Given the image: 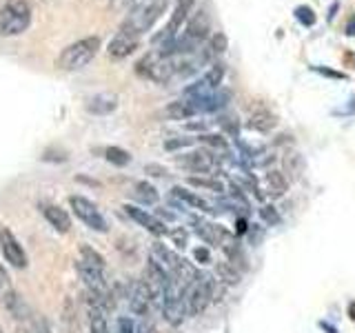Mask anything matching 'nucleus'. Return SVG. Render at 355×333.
Listing matches in <instances>:
<instances>
[{
  "label": "nucleus",
  "mask_w": 355,
  "mask_h": 333,
  "mask_svg": "<svg viewBox=\"0 0 355 333\" xmlns=\"http://www.w3.org/2000/svg\"><path fill=\"white\" fill-rule=\"evenodd\" d=\"M31 25V7L27 0H7L0 7V36H20Z\"/></svg>",
  "instance_id": "1"
},
{
  "label": "nucleus",
  "mask_w": 355,
  "mask_h": 333,
  "mask_svg": "<svg viewBox=\"0 0 355 333\" xmlns=\"http://www.w3.org/2000/svg\"><path fill=\"white\" fill-rule=\"evenodd\" d=\"M164 5H166V0H136V7L131 9V14L122 22L120 29L142 36V33L149 31L153 27V22L160 18Z\"/></svg>",
  "instance_id": "2"
},
{
  "label": "nucleus",
  "mask_w": 355,
  "mask_h": 333,
  "mask_svg": "<svg viewBox=\"0 0 355 333\" xmlns=\"http://www.w3.org/2000/svg\"><path fill=\"white\" fill-rule=\"evenodd\" d=\"M100 49V38L98 36H89L83 40L71 42L69 47H64L60 58H58V67L64 71H78L87 67L96 58V53Z\"/></svg>",
  "instance_id": "3"
},
{
  "label": "nucleus",
  "mask_w": 355,
  "mask_h": 333,
  "mask_svg": "<svg viewBox=\"0 0 355 333\" xmlns=\"http://www.w3.org/2000/svg\"><path fill=\"white\" fill-rule=\"evenodd\" d=\"M69 205H71V211H73V214H76L78 218H80L89 229L100 231V233H105V231L109 229L105 216L100 214L98 207H96L89 198H83V196H69Z\"/></svg>",
  "instance_id": "4"
},
{
  "label": "nucleus",
  "mask_w": 355,
  "mask_h": 333,
  "mask_svg": "<svg viewBox=\"0 0 355 333\" xmlns=\"http://www.w3.org/2000/svg\"><path fill=\"white\" fill-rule=\"evenodd\" d=\"M193 5H196V0H178L175 7H173V14H171L169 22H166V27H164V31L160 33V36L155 38V42H158V40L166 42V40L178 38V31H182V25H187L189 18H191V9H193Z\"/></svg>",
  "instance_id": "5"
},
{
  "label": "nucleus",
  "mask_w": 355,
  "mask_h": 333,
  "mask_svg": "<svg viewBox=\"0 0 355 333\" xmlns=\"http://www.w3.org/2000/svg\"><path fill=\"white\" fill-rule=\"evenodd\" d=\"M0 251H3L5 260L11 266H16V269H25V266H27L25 249H22V244L18 242V238L7 227H0Z\"/></svg>",
  "instance_id": "6"
},
{
  "label": "nucleus",
  "mask_w": 355,
  "mask_h": 333,
  "mask_svg": "<svg viewBox=\"0 0 355 333\" xmlns=\"http://www.w3.org/2000/svg\"><path fill=\"white\" fill-rule=\"evenodd\" d=\"M138 44H140V36L120 29L116 36L111 38V42L107 44V53L111 56V58L120 60V58H127V56H131L133 51H136Z\"/></svg>",
  "instance_id": "7"
},
{
  "label": "nucleus",
  "mask_w": 355,
  "mask_h": 333,
  "mask_svg": "<svg viewBox=\"0 0 355 333\" xmlns=\"http://www.w3.org/2000/svg\"><path fill=\"white\" fill-rule=\"evenodd\" d=\"M222 78H225V67H222V65H214L202 78H200L196 85H191V87L187 89V96L189 98H196V96H209V94H214L216 89L220 87Z\"/></svg>",
  "instance_id": "8"
},
{
  "label": "nucleus",
  "mask_w": 355,
  "mask_h": 333,
  "mask_svg": "<svg viewBox=\"0 0 355 333\" xmlns=\"http://www.w3.org/2000/svg\"><path fill=\"white\" fill-rule=\"evenodd\" d=\"M209 302H211V298H209V293H207V289H205V284L200 282V278L193 282V284H189L187 287V291H184V305H187V311H189V316H193V318H198L202 311L209 307Z\"/></svg>",
  "instance_id": "9"
},
{
  "label": "nucleus",
  "mask_w": 355,
  "mask_h": 333,
  "mask_svg": "<svg viewBox=\"0 0 355 333\" xmlns=\"http://www.w3.org/2000/svg\"><path fill=\"white\" fill-rule=\"evenodd\" d=\"M122 209H125V214H127L131 220H136L140 227H144L149 233H153V236H166V233H169V229H166V225H164V222H162L160 218H155V216L147 214L144 209L133 207V205H125Z\"/></svg>",
  "instance_id": "10"
},
{
  "label": "nucleus",
  "mask_w": 355,
  "mask_h": 333,
  "mask_svg": "<svg viewBox=\"0 0 355 333\" xmlns=\"http://www.w3.org/2000/svg\"><path fill=\"white\" fill-rule=\"evenodd\" d=\"M180 162L187 166V169L198 171V173H209L214 171L218 166V155L214 151H207V149H198L187 153L184 158H180Z\"/></svg>",
  "instance_id": "11"
},
{
  "label": "nucleus",
  "mask_w": 355,
  "mask_h": 333,
  "mask_svg": "<svg viewBox=\"0 0 355 333\" xmlns=\"http://www.w3.org/2000/svg\"><path fill=\"white\" fill-rule=\"evenodd\" d=\"M153 305V298L151 291L144 280H136L131 284V291H129V307L136 316H147L149 309Z\"/></svg>",
  "instance_id": "12"
},
{
  "label": "nucleus",
  "mask_w": 355,
  "mask_h": 333,
  "mask_svg": "<svg viewBox=\"0 0 355 333\" xmlns=\"http://www.w3.org/2000/svg\"><path fill=\"white\" fill-rule=\"evenodd\" d=\"M118 107V96L116 94H96L87 100V111L94 116H107Z\"/></svg>",
  "instance_id": "13"
},
{
  "label": "nucleus",
  "mask_w": 355,
  "mask_h": 333,
  "mask_svg": "<svg viewBox=\"0 0 355 333\" xmlns=\"http://www.w3.org/2000/svg\"><path fill=\"white\" fill-rule=\"evenodd\" d=\"M42 216L47 218L49 225L55 229V231H60V233H67L71 229V218L69 214L58 207V205H42Z\"/></svg>",
  "instance_id": "14"
},
{
  "label": "nucleus",
  "mask_w": 355,
  "mask_h": 333,
  "mask_svg": "<svg viewBox=\"0 0 355 333\" xmlns=\"http://www.w3.org/2000/svg\"><path fill=\"white\" fill-rule=\"evenodd\" d=\"M164 116L169 120H189V118L198 116V111H196L191 100L184 98V100H175V103L166 105L164 107Z\"/></svg>",
  "instance_id": "15"
},
{
  "label": "nucleus",
  "mask_w": 355,
  "mask_h": 333,
  "mask_svg": "<svg viewBox=\"0 0 355 333\" xmlns=\"http://www.w3.org/2000/svg\"><path fill=\"white\" fill-rule=\"evenodd\" d=\"M264 182H266V191H269V196L273 198H280L286 194V189H288V182H286V178L282 171H275V169H269L264 176Z\"/></svg>",
  "instance_id": "16"
},
{
  "label": "nucleus",
  "mask_w": 355,
  "mask_h": 333,
  "mask_svg": "<svg viewBox=\"0 0 355 333\" xmlns=\"http://www.w3.org/2000/svg\"><path fill=\"white\" fill-rule=\"evenodd\" d=\"M277 125V120L273 114H269V111H258V114H253L249 120H247V127L251 131H260V133H269L273 131Z\"/></svg>",
  "instance_id": "17"
},
{
  "label": "nucleus",
  "mask_w": 355,
  "mask_h": 333,
  "mask_svg": "<svg viewBox=\"0 0 355 333\" xmlns=\"http://www.w3.org/2000/svg\"><path fill=\"white\" fill-rule=\"evenodd\" d=\"M171 194L178 198V200H182V203H187L189 207H196V209H200V211H214L209 207V203L205 198H200L198 194H193V191H189V189H184V187H173L171 189Z\"/></svg>",
  "instance_id": "18"
},
{
  "label": "nucleus",
  "mask_w": 355,
  "mask_h": 333,
  "mask_svg": "<svg viewBox=\"0 0 355 333\" xmlns=\"http://www.w3.org/2000/svg\"><path fill=\"white\" fill-rule=\"evenodd\" d=\"M216 275H218V280H222L227 287H236V284H240V271L236 269V264L229 262V260L216 264Z\"/></svg>",
  "instance_id": "19"
},
{
  "label": "nucleus",
  "mask_w": 355,
  "mask_h": 333,
  "mask_svg": "<svg viewBox=\"0 0 355 333\" xmlns=\"http://www.w3.org/2000/svg\"><path fill=\"white\" fill-rule=\"evenodd\" d=\"M105 158H107L111 164H116V166H125V164L131 162L129 151L120 149V147H107V149H105Z\"/></svg>",
  "instance_id": "20"
},
{
  "label": "nucleus",
  "mask_w": 355,
  "mask_h": 333,
  "mask_svg": "<svg viewBox=\"0 0 355 333\" xmlns=\"http://www.w3.org/2000/svg\"><path fill=\"white\" fill-rule=\"evenodd\" d=\"M80 260L87 262V264H92V266H98V269L105 271V258L96 249L87 247V244H80Z\"/></svg>",
  "instance_id": "21"
},
{
  "label": "nucleus",
  "mask_w": 355,
  "mask_h": 333,
  "mask_svg": "<svg viewBox=\"0 0 355 333\" xmlns=\"http://www.w3.org/2000/svg\"><path fill=\"white\" fill-rule=\"evenodd\" d=\"M198 140H202L207 147H211L214 151H220V153H229V144H227V140L222 138V136H218V133H202Z\"/></svg>",
  "instance_id": "22"
},
{
  "label": "nucleus",
  "mask_w": 355,
  "mask_h": 333,
  "mask_svg": "<svg viewBox=\"0 0 355 333\" xmlns=\"http://www.w3.org/2000/svg\"><path fill=\"white\" fill-rule=\"evenodd\" d=\"M136 196L147 205H155V203H158V198H160L158 191H155V187L149 185V182H138L136 185Z\"/></svg>",
  "instance_id": "23"
},
{
  "label": "nucleus",
  "mask_w": 355,
  "mask_h": 333,
  "mask_svg": "<svg viewBox=\"0 0 355 333\" xmlns=\"http://www.w3.org/2000/svg\"><path fill=\"white\" fill-rule=\"evenodd\" d=\"M189 185H193L198 189H209V191L214 194H225V185L220 180H211V178H189Z\"/></svg>",
  "instance_id": "24"
},
{
  "label": "nucleus",
  "mask_w": 355,
  "mask_h": 333,
  "mask_svg": "<svg viewBox=\"0 0 355 333\" xmlns=\"http://www.w3.org/2000/svg\"><path fill=\"white\" fill-rule=\"evenodd\" d=\"M227 47H229V40H227V36L222 31H218V33H214V36L209 38V42H207V51L211 53V56H216V53H222V51H227Z\"/></svg>",
  "instance_id": "25"
},
{
  "label": "nucleus",
  "mask_w": 355,
  "mask_h": 333,
  "mask_svg": "<svg viewBox=\"0 0 355 333\" xmlns=\"http://www.w3.org/2000/svg\"><path fill=\"white\" fill-rule=\"evenodd\" d=\"M16 291H14V287H11V280H9V273L0 266V302H7V300L14 296Z\"/></svg>",
  "instance_id": "26"
},
{
  "label": "nucleus",
  "mask_w": 355,
  "mask_h": 333,
  "mask_svg": "<svg viewBox=\"0 0 355 333\" xmlns=\"http://www.w3.org/2000/svg\"><path fill=\"white\" fill-rule=\"evenodd\" d=\"M295 18L302 22V25H306V27H313L315 25V14H313V9L311 7H297L295 9Z\"/></svg>",
  "instance_id": "27"
},
{
  "label": "nucleus",
  "mask_w": 355,
  "mask_h": 333,
  "mask_svg": "<svg viewBox=\"0 0 355 333\" xmlns=\"http://www.w3.org/2000/svg\"><path fill=\"white\" fill-rule=\"evenodd\" d=\"M260 216H262V220H264L269 227L280 225V216H277V211H275L273 207H262V209H260Z\"/></svg>",
  "instance_id": "28"
},
{
  "label": "nucleus",
  "mask_w": 355,
  "mask_h": 333,
  "mask_svg": "<svg viewBox=\"0 0 355 333\" xmlns=\"http://www.w3.org/2000/svg\"><path fill=\"white\" fill-rule=\"evenodd\" d=\"M193 142V138H175V140H166L164 142V149L166 151H175V149H182V147H189V144Z\"/></svg>",
  "instance_id": "29"
},
{
  "label": "nucleus",
  "mask_w": 355,
  "mask_h": 333,
  "mask_svg": "<svg viewBox=\"0 0 355 333\" xmlns=\"http://www.w3.org/2000/svg\"><path fill=\"white\" fill-rule=\"evenodd\" d=\"M171 240H173V244L178 249H184L187 242H189V236H187L184 229H175V231H171Z\"/></svg>",
  "instance_id": "30"
},
{
  "label": "nucleus",
  "mask_w": 355,
  "mask_h": 333,
  "mask_svg": "<svg viewBox=\"0 0 355 333\" xmlns=\"http://www.w3.org/2000/svg\"><path fill=\"white\" fill-rule=\"evenodd\" d=\"M193 258H196V262H200V264H209V262H211V253H209L207 247H198V249L193 251Z\"/></svg>",
  "instance_id": "31"
},
{
  "label": "nucleus",
  "mask_w": 355,
  "mask_h": 333,
  "mask_svg": "<svg viewBox=\"0 0 355 333\" xmlns=\"http://www.w3.org/2000/svg\"><path fill=\"white\" fill-rule=\"evenodd\" d=\"M144 171H147L149 176H153V178H164L166 176V169L160 164H147V166H144Z\"/></svg>",
  "instance_id": "32"
},
{
  "label": "nucleus",
  "mask_w": 355,
  "mask_h": 333,
  "mask_svg": "<svg viewBox=\"0 0 355 333\" xmlns=\"http://www.w3.org/2000/svg\"><path fill=\"white\" fill-rule=\"evenodd\" d=\"M116 333H133V322L129 318H120L118 320V331Z\"/></svg>",
  "instance_id": "33"
},
{
  "label": "nucleus",
  "mask_w": 355,
  "mask_h": 333,
  "mask_svg": "<svg viewBox=\"0 0 355 333\" xmlns=\"http://www.w3.org/2000/svg\"><path fill=\"white\" fill-rule=\"evenodd\" d=\"M247 231H249L247 220H244V218H238V220H236V233H238V236H244Z\"/></svg>",
  "instance_id": "34"
},
{
  "label": "nucleus",
  "mask_w": 355,
  "mask_h": 333,
  "mask_svg": "<svg viewBox=\"0 0 355 333\" xmlns=\"http://www.w3.org/2000/svg\"><path fill=\"white\" fill-rule=\"evenodd\" d=\"M187 129H191V131H205L207 125H205V122H187Z\"/></svg>",
  "instance_id": "35"
},
{
  "label": "nucleus",
  "mask_w": 355,
  "mask_h": 333,
  "mask_svg": "<svg viewBox=\"0 0 355 333\" xmlns=\"http://www.w3.org/2000/svg\"><path fill=\"white\" fill-rule=\"evenodd\" d=\"M347 33L349 36H355V16H351V20L347 22Z\"/></svg>",
  "instance_id": "36"
},
{
  "label": "nucleus",
  "mask_w": 355,
  "mask_h": 333,
  "mask_svg": "<svg viewBox=\"0 0 355 333\" xmlns=\"http://www.w3.org/2000/svg\"><path fill=\"white\" fill-rule=\"evenodd\" d=\"M349 318L355 322V302H351V305H349Z\"/></svg>",
  "instance_id": "37"
},
{
  "label": "nucleus",
  "mask_w": 355,
  "mask_h": 333,
  "mask_svg": "<svg viewBox=\"0 0 355 333\" xmlns=\"http://www.w3.org/2000/svg\"><path fill=\"white\" fill-rule=\"evenodd\" d=\"M320 325H322V329H327L329 333H338V331H336V329H333L331 325H327V322H320Z\"/></svg>",
  "instance_id": "38"
},
{
  "label": "nucleus",
  "mask_w": 355,
  "mask_h": 333,
  "mask_svg": "<svg viewBox=\"0 0 355 333\" xmlns=\"http://www.w3.org/2000/svg\"><path fill=\"white\" fill-rule=\"evenodd\" d=\"M144 333H158V329H155V327H147V329H144Z\"/></svg>",
  "instance_id": "39"
},
{
  "label": "nucleus",
  "mask_w": 355,
  "mask_h": 333,
  "mask_svg": "<svg viewBox=\"0 0 355 333\" xmlns=\"http://www.w3.org/2000/svg\"><path fill=\"white\" fill-rule=\"evenodd\" d=\"M18 333H29V331H18Z\"/></svg>",
  "instance_id": "40"
}]
</instances>
